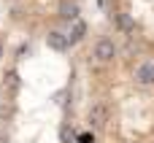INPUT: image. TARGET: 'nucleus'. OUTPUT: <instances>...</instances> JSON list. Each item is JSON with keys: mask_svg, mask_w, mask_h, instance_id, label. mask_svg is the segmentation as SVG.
<instances>
[{"mask_svg": "<svg viewBox=\"0 0 154 143\" xmlns=\"http://www.w3.org/2000/svg\"><path fill=\"white\" fill-rule=\"evenodd\" d=\"M0 57H3V43H0Z\"/></svg>", "mask_w": 154, "mask_h": 143, "instance_id": "9b49d317", "label": "nucleus"}, {"mask_svg": "<svg viewBox=\"0 0 154 143\" xmlns=\"http://www.w3.org/2000/svg\"><path fill=\"white\" fill-rule=\"evenodd\" d=\"M65 35H68L70 43H79V41H84V35H87V24H84L81 19H73V24H70V30H68Z\"/></svg>", "mask_w": 154, "mask_h": 143, "instance_id": "39448f33", "label": "nucleus"}, {"mask_svg": "<svg viewBox=\"0 0 154 143\" xmlns=\"http://www.w3.org/2000/svg\"><path fill=\"white\" fill-rule=\"evenodd\" d=\"M3 84H5L8 92H16V89H19V73H16V70H8L5 78H3Z\"/></svg>", "mask_w": 154, "mask_h": 143, "instance_id": "6e6552de", "label": "nucleus"}, {"mask_svg": "<svg viewBox=\"0 0 154 143\" xmlns=\"http://www.w3.org/2000/svg\"><path fill=\"white\" fill-rule=\"evenodd\" d=\"M106 122H108V105L106 103H95L89 108V124L95 130H100V127H106Z\"/></svg>", "mask_w": 154, "mask_h": 143, "instance_id": "f03ea898", "label": "nucleus"}, {"mask_svg": "<svg viewBox=\"0 0 154 143\" xmlns=\"http://www.w3.org/2000/svg\"><path fill=\"white\" fill-rule=\"evenodd\" d=\"M114 57H116V46H114V41L100 38V41L95 43V59H97V62H111Z\"/></svg>", "mask_w": 154, "mask_h": 143, "instance_id": "f257e3e1", "label": "nucleus"}, {"mask_svg": "<svg viewBox=\"0 0 154 143\" xmlns=\"http://www.w3.org/2000/svg\"><path fill=\"white\" fill-rule=\"evenodd\" d=\"M79 143H95V141H92V135H81V138H79Z\"/></svg>", "mask_w": 154, "mask_h": 143, "instance_id": "9d476101", "label": "nucleus"}, {"mask_svg": "<svg viewBox=\"0 0 154 143\" xmlns=\"http://www.w3.org/2000/svg\"><path fill=\"white\" fill-rule=\"evenodd\" d=\"M135 81L143 84V87L154 84V65H152V62H143V65L135 68Z\"/></svg>", "mask_w": 154, "mask_h": 143, "instance_id": "20e7f679", "label": "nucleus"}, {"mask_svg": "<svg viewBox=\"0 0 154 143\" xmlns=\"http://www.w3.org/2000/svg\"><path fill=\"white\" fill-rule=\"evenodd\" d=\"M60 138H62V143H68V141H70V130L62 127V130H60Z\"/></svg>", "mask_w": 154, "mask_h": 143, "instance_id": "1a4fd4ad", "label": "nucleus"}, {"mask_svg": "<svg viewBox=\"0 0 154 143\" xmlns=\"http://www.w3.org/2000/svg\"><path fill=\"white\" fill-rule=\"evenodd\" d=\"M60 16H62V19H68V22L79 19V5H76L73 0H65V3L60 5Z\"/></svg>", "mask_w": 154, "mask_h": 143, "instance_id": "423d86ee", "label": "nucleus"}, {"mask_svg": "<svg viewBox=\"0 0 154 143\" xmlns=\"http://www.w3.org/2000/svg\"><path fill=\"white\" fill-rule=\"evenodd\" d=\"M116 27H119L122 32H133V30H135V22H133L130 14H116Z\"/></svg>", "mask_w": 154, "mask_h": 143, "instance_id": "0eeeda50", "label": "nucleus"}, {"mask_svg": "<svg viewBox=\"0 0 154 143\" xmlns=\"http://www.w3.org/2000/svg\"><path fill=\"white\" fill-rule=\"evenodd\" d=\"M46 43H49V49H54V51H68V46H70L68 35L60 32V30H51V32L46 35Z\"/></svg>", "mask_w": 154, "mask_h": 143, "instance_id": "7ed1b4c3", "label": "nucleus"}, {"mask_svg": "<svg viewBox=\"0 0 154 143\" xmlns=\"http://www.w3.org/2000/svg\"><path fill=\"white\" fill-rule=\"evenodd\" d=\"M0 143H8V141H0Z\"/></svg>", "mask_w": 154, "mask_h": 143, "instance_id": "f8f14e48", "label": "nucleus"}]
</instances>
